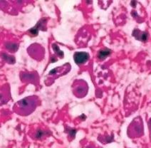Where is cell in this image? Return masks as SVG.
I'll list each match as a JSON object with an SVG mask.
<instances>
[{
	"label": "cell",
	"instance_id": "cell-1",
	"mask_svg": "<svg viewBox=\"0 0 151 148\" xmlns=\"http://www.w3.org/2000/svg\"><path fill=\"white\" fill-rule=\"evenodd\" d=\"M39 105V99L37 96H32L20 100L14 106V112L19 115L26 116L35 111Z\"/></svg>",
	"mask_w": 151,
	"mask_h": 148
},
{
	"label": "cell",
	"instance_id": "cell-2",
	"mask_svg": "<svg viewBox=\"0 0 151 148\" xmlns=\"http://www.w3.org/2000/svg\"><path fill=\"white\" fill-rule=\"evenodd\" d=\"M71 70V65L69 63H66L61 66L56 67L49 71L47 77L46 78V84L47 85H51L54 81L55 79L59 78L62 75H66Z\"/></svg>",
	"mask_w": 151,
	"mask_h": 148
},
{
	"label": "cell",
	"instance_id": "cell-3",
	"mask_svg": "<svg viewBox=\"0 0 151 148\" xmlns=\"http://www.w3.org/2000/svg\"><path fill=\"white\" fill-rule=\"evenodd\" d=\"M128 134L131 138L138 137L143 134V124L142 119L138 117L130 123L128 130Z\"/></svg>",
	"mask_w": 151,
	"mask_h": 148
},
{
	"label": "cell",
	"instance_id": "cell-4",
	"mask_svg": "<svg viewBox=\"0 0 151 148\" xmlns=\"http://www.w3.org/2000/svg\"><path fill=\"white\" fill-rule=\"evenodd\" d=\"M73 93L76 97L78 98H82L86 96L88 93V84L83 80H76L72 85Z\"/></svg>",
	"mask_w": 151,
	"mask_h": 148
},
{
	"label": "cell",
	"instance_id": "cell-5",
	"mask_svg": "<svg viewBox=\"0 0 151 148\" xmlns=\"http://www.w3.org/2000/svg\"><path fill=\"white\" fill-rule=\"evenodd\" d=\"M27 52L29 56L37 61H42L45 56V50L40 44L34 43L29 46Z\"/></svg>",
	"mask_w": 151,
	"mask_h": 148
},
{
	"label": "cell",
	"instance_id": "cell-6",
	"mask_svg": "<svg viewBox=\"0 0 151 148\" xmlns=\"http://www.w3.org/2000/svg\"><path fill=\"white\" fill-rule=\"evenodd\" d=\"M90 58V55L87 52H76L73 55V58L76 63L78 65H81L85 63Z\"/></svg>",
	"mask_w": 151,
	"mask_h": 148
},
{
	"label": "cell",
	"instance_id": "cell-7",
	"mask_svg": "<svg viewBox=\"0 0 151 148\" xmlns=\"http://www.w3.org/2000/svg\"><path fill=\"white\" fill-rule=\"evenodd\" d=\"M133 36L139 41H146L148 37V34L145 32H140L138 29H135L133 32Z\"/></svg>",
	"mask_w": 151,
	"mask_h": 148
},
{
	"label": "cell",
	"instance_id": "cell-8",
	"mask_svg": "<svg viewBox=\"0 0 151 148\" xmlns=\"http://www.w3.org/2000/svg\"><path fill=\"white\" fill-rule=\"evenodd\" d=\"M45 23H46V22L44 20H41L40 22H38L37 25L36 26V27H34V28H32V29H30L29 32H31V34H34V36H36L38 32H39V29H42V30H44V29H43L44 28V26L46 25Z\"/></svg>",
	"mask_w": 151,
	"mask_h": 148
},
{
	"label": "cell",
	"instance_id": "cell-9",
	"mask_svg": "<svg viewBox=\"0 0 151 148\" xmlns=\"http://www.w3.org/2000/svg\"><path fill=\"white\" fill-rule=\"evenodd\" d=\"M110 54H111V51L109 49H106L101 50L99 52V54H98V57H99V58H100L101 60H103L104 58H106V56H109Z\"/></svg>",
	"mask_w": 151,
	"mask_h": 148
},
{
	"label": "cell",
	"instance_id": "cell-10",
	"mask_svg": "<svg viewBox=\"0 0 151 148\" xmlns=\"http://www.w3.org/2000/svg\"><path fill=\"white\" fill-rule=\"evenodd\" d=\"M53 49H54V51H55V53H56V54L57 55V56H59L60 58H62L63 57V53L62 51H61V50L59 49V46H57V44H53Z\"/></svg>",
	"mask_w": 151,
	"mask_h": 148
},
{
	"label": "cell",
	"instance_id": "cell-11",
	"mask_svg": "<svg viewBox=\"0 0 151 148\" xmlns=\"http://www.w3.org/2000/svg\"><path fill=\"white\" fill-rule=\"evenodd\" d=\"M6 48H7L9 51H12V49H13V51H17V49H18V46H17V44H9L6 46Z\"/></svg>",
	"mask_w": 151,
	"mask_h": 148
},
{
	"label": "cell",
	"instance_id": "cell-12",
	"mask_svg": "<svg viewBox=\"0 0 151 148\" xmlns=\"http://www.w3.org/2000/svg\"><path fill=\"white\" fill-rule=\"evenodd\" d=\"M43 134H44L43 131H39V132H38L37 135V138H41V137H42L43 136Z\"/></svg>",
	"mask_w": 151,
	"mask_h": 148
},
{
	"label": "cell",
	"instance_id": "cell-13",
	"mask_svg": "<svg viewBox=\"0 0 151 148\" xmlns=\"http://www.w3.org/2000/svg\"><path fill=\"white\" fill-rule=\"evenodd\" d=\"M149 128H150V130L151 131V118H150V121H149Z\"/></svg>",
	"mask_w": 151,
	"mask_h": 148
}]
</instances>
